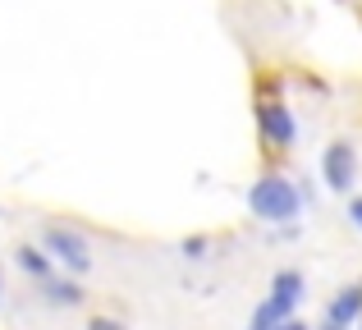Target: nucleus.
I'll return each instance as SVG.
<instances>
[{"instance_id": "nucleus-13", "label": "nucleus", "mask_w": 362, "mask_h": 330, "mask_svg": "<svg viewBox=\"0 0 362 330\" xmlns=\"http://www.w3.org/2000/svg\"><path fill=\"white\" fill-rule=\"evenodd\" d=\"M271 330H312V326H308V322H303V317H298V312H293V317H284V322H280V326H271Z\"/></svg>"}, {"instance_id": "nucleus-6", "label": "nucleus", "mask_w": 362, "mask_h": 330, "mask_svg": "<svg viewBox=\"0 0 362 330\" xmlns=\"http://www.w3.org/2000/svg\"><path fill=\"white\" fill-rule=\"evenodd\" d=\"M298 312V298H284V294H266L262 303L252 307V317H247V330H271V326H280L284 317H293Z\"/></svg>"}, {"instance_id": "nucleus-9", "label": "nucleus", "mask_w": 362, "mask_h": 330, "mask_svg": "<svg viewBox=\"0 0 362 330\" xmlns=\"http://www.w3.org/2000/svg\"><path fill=\"white\" fill-rule=\"evenodd\" d=\"M271 294H284V298H298L303 303V294H308V280H303V271L298 266H280L271 276Z\"/></svg>"}, {"instance_id": "nucleus-14", "label": "nucleus", "mask_w": 362, "mask_h": 330, "mask_svg": "<svg viewBox=\"0 0 362 330\" xmlns=\"http://www.w3.org/2000/svg\"><path fill=\"white\" fill-rule=\"evenodd\" d=\"M312 330H354V326H339V322H321V326H312Z\"/></svg>"}, {"instance_id": "nucleus-4", "label": "nucleus", "mask_w": 362, "mask_h": 330, "mask_svg": "<svg viewBox=\"0 0 362 330\" xmlns=\"http://www.w3.org/2000/svg\"><path fill=\"white\" fill-rule=\"evenodd\" d=\"M358 147L349 143V138H335L330 147H321V184L330 188V193H339V197H349L354 193V184H358Z\"/></svg>"}, {"instance_id": "nucleus-1", "label": "nucleus", "mask_w": 362, "mask_h": 330, "mask_svg": "<svg viewBox=\"0 0 362 330\" xmlns=\"http://www.w3.org/2000/svg\"><path fill=\"white\" fill-rule=\"evenodd\" d=\"M243 202H247V211H252L262 225H271V230H275V225H298V216L308 211V197H303L298 179L284 175V170H266V175H257L252 184H247Z\"/></svg>"}, {"instance_id": "nucleus-7", "label": "nucleus", "mask_w": 362, "mask_h": 330, "mask_svg": "<svg viewBox=\"0 0 362 330\" xmlns=\"http://www.w3.org/2000/svg\"><path fill=\"white\" fill-rule=\"evenodd\" d=\"M14 266L23 271L33 285H42L46 276H55V271H60V266L51 261V252L42 248V243H18V248H14Z\"/></svg>"}, {"instance_id": "nucleus-10", "label": "nucleus", "mask_w": 362, "mask_h": 330, "mask_svg": "<svg viewBox=\"0 0 362 330\" xmlns=\"http://www.w3.org/2000/svg\"><path fill=\"white\" fill-rule=\"evenodd\" d=\"M211 252H216V243L206 239V234H188V239L179 243V257H184V261H206Z\"/></svg>"}, {"instance_id": "nucleus-15", "label": "nucleus", "mask_w": 362, "mask_h": 330, "mask_svg": "<svg viewBox=\"0 0 362 330\" xmlns=\"http://www.w3.org/2000/svg\"><path fill=\"white\" fill-rule=\"evenodd\" d=\"M0 298H5V276H0Z\"/></svg>"}, {"instance_id": "nucleus-2", "label": "nucleus", "mask_w": 362, "mask_h": 330, "mask_svg": "<svg viewBox=\"0 0 362 330\" xmlns=\"http://www.w3.org/2000/svg\"><path fill=\"white\" fill-rule=\"evenodd\" d=\"M42 248L51 252V261L60 271H69V276H88L92 271V243H88V234L78 230V225H64V220H51V225H42Z\"/></svg>"}, {"instance_id": "nucleus-8", "label": "nucleus", "mask_w": 362, "mask_h": 330, "mask_svg": "<svg viewBox=\"0 0 362 330\" xmlns=\"http://www.w3.org/2000/svg\"><path fill=\"white\" fill-rule=\"evenodd\" d=\"M362 317V280H354V285L335 289L326 303V322H339V326H354Z\"/></svg>"}, {"instance_id": "nucleus-12", "label": "nucleus", "mask_w": 362, "mask_h": 330, "mask_svg": "<svg viewBox=\"0 0 362 330\" xmlns=\"http://www.w3.org/2000/svg\"><path fill=\"white\" fill-rule=\"evenodd\" d=\"M349 225H354V230H362V193L349 197Z\"/></svg>"}, {"instance_id": "nucleus-3", "label": "nucleus", "mask_w": 362, "mask_h": 330, "mask_svg": "<svg viewBox=\"0 0 362 330\" xmlns=\"http://www.w3.org/2000/svg\"><path fill=\"white\" fill-rule=\"evenodd\" d=\"M257 134L275 156H289L298 147V115L284 97H257Z\"/></svg>"}, {"instance_id": "nucleus-16", "label": "nucleus", "mask_w": 362, "mask_h": 330, "mask_svg": "<svg viewBox=\"0 0 362 330\" xmlns=\"http://www.w3.org/2000/svg\"><path fill=\"white\" fill-rule=\"evenodd\" d=\"M354 330H362V317H358V322H354Z\"/></svg>"}, {"instance_id": "nucleus-11", "label": "nucleus", "mask_w": 362, "mask_h": 330, "mask_svg": "<svg viewBox=\"0 0 362 330\" xmlns=\"http://www.w3.org/2000/svg\"><path fill=\"white\" fill-rule=\"evenodd\" d=\"M88 330H129V326H124L119 317H101V312H97V317L88 322Z\"/></svg>"}, {"instance_id": "nucleus-5", "label": "nucleus", "mask_w": 362, "mask_h": 330, "mask_svg": "<svg viewBox=\"0 0 362 330\" xmlns=\"http://www.w3.org/2000/svg\"><path fill=\"white\" fill-rule=\"evenodd\" d=\"M37 289H42V303H46V307H83V303H88V289H83V280L69 276V271H64V276H60V271H55V276H46Z\"/></svg>"}]
</instances>
